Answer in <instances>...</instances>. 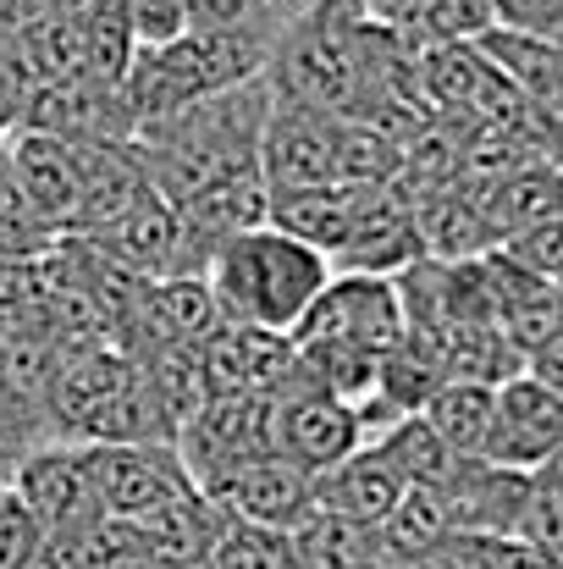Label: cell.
I'll use <instances>...</instances> for the list:
<instances>
[{"label": "cell", "instance_id": "6da1fadb", "mask_svg": "<svg viewBox=\"0 0 563 569\" xmlns=\"http://www.w3.org/2000/svg\"><path fill=\"white\" fill-rule=\"evenodd\" d=\"M199 277H204V288H210L221 321L293 332L299 316H304V310L315 305V293L326 288L332 260H326L315 243H304V238H293V232L271 227V221H260V227H249V232L221 238V243L204 254Z\"/></svg>", "mask_w": 563, "mask_h": 569}, {"label": "cell", "instance_id": "7a4b0ae2", "mask_svg": "<svg viewBox=\"0 0 563 569\" xmlns=\"http://www.w3.org/2000/svg\"><path fill=\"white\" fill-rule=\"evenodd\" d=\"M409 332L403 316V293L392 277L371 271H332L326 288L315 293V305L299 316V327L288 332L293 343H349V349H371L386 355L398 349Z\"/></svg>", "mask_w": 563, "mask_h": 569}, {"label": "cell", "instance_id": "3957f363", "mask_svg": "<svg viewBox=\"0 0 563 569\" xmlns=\"http://www.w3.org/2000/svg\"><path fill=\"white\" fill-rule=\"evenodd\" d=\"M78 448H83V470L105 515L144 520L167 509L172 498L193 492L178 442H78Z\"/></svg>", "mask_w": 563, "mask_h": 569}, {"label": "cell", "instance_id": "277c9868", "mask_svg": "<svg viewBox=\"0 0 563 569\" xmlns=\"http://www.w3.org/2000/svg\"><path fill=\"white\" fill-rule=\"evenodd\" d=\"M304 360V355H299ZM365 442V426H360V409L338 392H326L321 381L310 377V366L299 371V381L288 392L271 398V448L288 453L293 465L304 470H332L338 459H349L354 448Z\"/></svg>", "mask_w": 563, "mask_h": 569}, {"label": "cell", "instance_id": "5b68a950", "mask_svg": "<svg viewBox=\"0 0 563 569\" xmlns=\"http://www.w3.org/2000/svg\"><path fill=\"white\" fill-rule=\"evenodd\" d=\"M199 492H204L221 515H232V520L293 526V520L315 503V470H304V465H293L288 453L265 448V453H254V459H243V465L210 476Z\"/></svg>", "mask_w": 563, "mask_h": 569}, {"label": "cell", "instance_id": "8992f818", "mask_svg": "<svg viewBox=\"0 0 563 569\" xmlns=\"http://www.w3.org/2000/svg\"><path fill=\"white\" fill-rule=\"evenodd\" d=\"M563 448V392L514 371L492 392V437L486 459L509 470H547Z\"/></svg>", "mask_w": 563, "mask_h": 569}, {"label": "cell", "instance_id": "52a82bcc", "mask_svg": "<svg viewBox=\"0 0 563 569\" xmlns=\"http://www.w3.org/2000/svg\"><path fill=\"white\" fill-rule=\"evenodd\" d=\"M6 487L28 503V515L44 526V537L78 531V526H89V520L105 515L100 498H94V487H89L83 448H78V442H61V437L28 448V453L17 459V470H11Z\"/></svg>", "mask_w": 563, "mask_h": 569}, {"label": "cell", "instance_id": "ba28073f", "mask_svg": "<svg viewBox=\"0 0 563 569\" xmlns=\"http://www.w3.org/2000/svg\"><path fill=\"white\" fill-rule=\"evenodd\" d=\"M425 254L420 238V216L409 199H398L392 183L365 199V210L354 216V227L343 232V243L326 254L332 271H371V277H398L403 266H414Z\"/></svg>", "mask_w": 563, "mask_h": 569}, {"label": "cell", "instance_id": "9c48e42d", "mask_svg": "<svg viewBox=\"0 0 563 569\" xmlns=\"http://www.w3.org/2000/svg\"><path fill=\"white\" fill-rule=\"evenodd\" d=\"M525 487H531V470H509V465H492V459H459L453 476L436 492H442V509H448L453 531L514 537Z\"/></svg>", "mask_w": 563, "mask_h": 569}, {"label": "cell", "instance_id": "30bf717a", "mask_svg": "<svg viewBox=\"0 0 563 569\" xmlns=\"http://www.w3.org/2000/svg\"><path fill=\"white\" fill-rule=\"evenodd\" d=\"M6 172L56 232H72V204H78V144L72 139L22 128L6 150Z\"/></svg>", "mask_w": 563, "mask_h": 569}, {"label": "cell", "instance_id": "8fae6325", "mask_svg": "<svg viewBox=\"0 0 563 569\" xmlns=\"http://www.w3.org/2000/svg\"><path fill=\"white\" fill-rule=\"evenodd\" d=\"M403 487H409V481L381 459V448L360 442L349 459H338L332 470L315 476V503L332 509V515H349V520H360V526H381V520L392 515V503L403 498Z\"/></svg>", "mask_w": 563, "mask_h": 569}, {"label": "cell", "instance_id": "7c38bea8", "mask_svg": "<svg viewBox=\"0 0 563 569\" xmlns=\"http://www.w3.org/2000/svg\"><path fill=\"white\" fill-rule=\"evenodd\" d=\"M375 22H386L414 50L459 44V39H481L492 28V0H386L375 11Z\"/></svg>", "mask_w": 563, "mask_h": 569}, {"label": "cell", "instance_id": "4fadbf2b", "mask_svg": "<svg viewBox=\"0 0 563 569\" xmlns=\"http://www.w3.org/2000/svg\"><path fill=\"white\" fill-rule=\"evenodd\" d=\"M288 531H293V548H299L304 569H360V565H371L375 553H386L375 526H360L349 515H332L321 503H310Z\"/></svg>", "mask_w": 563, "mask_h": 569}, {"label": "cell", "instance_id": "5bb4252c", "mask_svg": "<svg viewBox=\"0 0 563 569\" xmlns=\"http://www.w3.org/2000/svg\"><path fill=\"white\" fill-rule=\"evenodd\" d=\"M492 392L486 381H442L420 415L431 420V431L453 448V459H486V437H492Z\"/></svg>", "mask_w": 563, "mask_h": 569}, {"label": "cell", "instance_id": "9a60e30c", "mask_svg": "<svg viewBox=\"0 0 563 569\" xmlns=\"http://www.w3.org/2000/svg\"><path fill=\"white\" fill-rule=\"evenodd\" d=\"M371 448H381V459L409 481V487H442L453 476V448L431 431V420L414 409V415H398L392 426H381L371 437Z\"/></svg>", "mask_w": 563, "mask_h": 569}, {"label": "cell", "instance_id": "2e32d148", "mask_svg": "<svg viewBox=\"0 0 563 569\" xmlns=\"http://www.w3.org/2000/svg\"><path fill=\"white\" fill-rule=\"evenodd\" d=\"M375 531H381V548H386L392 559L425 565L453 526H448V509H442V492H436V487H403V498L392 503V515H386Z\"/></svg>", "mask_w": 563, "mask_h": 569}, {"label": "cell", "instance_id": "e0dca14e", "mask_svg": "<svg viewBox=\"0 0 563 569\" xmlns=\"http://www.w3.org/2000/svg\"><path fill=\"white\" fill-rule=\"evenodd\" d=\"M204 569H304V559H299L288 526H254V520L227 515Z\"/></svg>", "mask_w": 563, "mask_h": 569}, {"label": "cell", "instance_id": "ac0fdd59", "mask_svg": "<svg viewBox=\"0 0 563 569\" xmlns=\"http://www.w3.org/2000/svg\"><path fill=\"white\" fill-rule=\"evenodd\" d=\"M56 238H67V232H56L33 210V199L11 183V172L0 167V260H39Z\"/></svg>", "mask_w": 563, "mask_h": 569}, {"label": "cell", "instance_id": "d6986e66", "mask_svg": "<svg viewBox=\"0 0 563 569\" xmlns=\"http://www.w3.org/2000/svg\"><path fill=\"white\" fill-rule=\"evenodd\" d=\"M514 537L563 565V481L553 476V470H531V487H525V503H520Z\"/></svg>", "mask_w": 563, "mask_h": 569}, {"label": "cell", "instance_id": "ffe728a7", "mask_svg": "<svg viewBox=\"0 0 563 569\" xmlns=\"http://www.w3.org/2000/svg\"><path fill=\"white\" fill-rule=\"evenodd\" d=\"M497 249H503L509 260H520L525 271L563 282V210L547 216V221H536V227H525V232H514V238H503Z\"/></svg>", "mask_w": 563, "mask_h": 569}, {"label": "cell", "instance_id": "44dd1931", "mask_svg": "<svg viewBox=\"0 0 563 569\" xmlns=\"http://www.w3.org/2000/svg\"><path fill=\"white\" fill-rule=\"evenodd\" d=\"M39 548H44V526L28 515V503L11 487H0V569L28 565Z\"/></svg>", "mask_w": 563, "mask_h": 569}, {"label": "cell", "instance_id": "7402d4cb", "mask_svg": "<svg viewBox=\"0 0 563 569\" xmlns=\"http://www.w3.org/2000/svg\"><path fill=\"white\" fill-rule=\"evenodd\" d=\"M139 50L144 44H172L188 33V0H122Z\"/></svg>", "mask_w": 563, "mask_h": 569}, {"label": "cell", "instance_id": "603a6c76", "mask_svg": "<svg viewBox=\"0 0 563 569\" xmlns=\"http://www.w3.org/2000/svg\"><path fill=\"white\" fill-rule=\"evenodd\" d=\"M492 28H514V33L563 44V0H492Z\"/></svg>", "mask_w": 563, "mask_h": 569}, {"label": "cell", "instance_id": "cb8c5ba5", "mask_svg": "<svg viewBox=\"0 0 563 569\" xmlns=\"http://www.w3.org/2000/svg\"><path fill=\"white\" fill-rule=\"evenodd\" d=\"M188 28L193 33H238V28H265L260 0H188Z\"/></svg>", "mask_w": 563, "mask_h": 569}, {"label": "cell", "instance_id": "d4e9b609", "mask_svg": "<svg viewBox=\"0 0 563 569\" xmlns=\"http://www.w3.org/2000/svg\"><path fill=\"white\" fill-rule=\"evenodd\" d=\"M525 377H536L542 387L563 392V332H553L542 349H531V355H525Z\"/></svg>", "mask_w": 563, "mask_h": 569}, {"label": "cell", "instance_id": "484cf974", "mask_svg": "<svg viewBox=\"0 0 563 569\" xmlns=\"http://www.w3.org/2000/svg\"><path fill=\"white\" fill-rule=\"evenodd\" d=\"M321 0H260V17H265V28H271V39L288 28V22H299L304 11H315Z\"/></svg>", "mask_w": 563, "mask_h": 569}, {"label": "cell", "instance_id": "4316f807", "mask_svg": "<svg viewBox=\"0 0 563 569\" xmlns=\"http://www.w3.org/2000/svg\"><path fill=\"white\" fill-rule=\"evenodd\" d=\"M89 0H22V17H83Z\"/></svg>", "mask_w": 563, "mask_h": 569}, {"label": "cell", "instance_id": "83f0119b", "mask_svg": "<svg viewBox=\"0 0 563 569\" xmlns=\"http://www.w3.org/2000/svg\"><path fill=\"white\" fill-rule=\"evenodd\" d=\"M360 569H414V565H403V559H392V553H375L371 565H360Z\"/></svg>", "mask_w": 563, "mask_h": 569}, {"label": "cell", "instance_id": "f1b7e54d", "mask_svg": "<svg viewBox=\"0 0 563 569\" xmlns=\"http://www.w3.org/2000/svg\"><path fill=\"white\" fill-rule=\"evenodd\" d=\"M17 569H61V565H56V559H50V553H44V548H39V553H33V559H28V565H17Z\"/></svg>", "mask_w": 563, "mask_h": 569}, {"label": "cell", "instance_id": "f546056e", "mask_svg": "<svg viewBox=\"0 0 563 569\" xmlns=\"http://www.w3.org/2000/svg\"><path fill=\"white\" fill-rule=\"evenodd\" d=\"M547 470H553V476H559V481H563V448H559V453H553V465H547Z\"/></svg>", "mask_w": 563, "mask_h": 569}, {"label": "cell", "instance_id": "4dcf8cb0", "mask_svg": "<svg viewBox=\"0 0 563 569\" xmlns=\"http://www.w3.org/2000/svg\"><path fill=\"white\" fill-rule=\"evenodd\" d=\"M0 366H6V338H0Z\"/></svg>", "mask_w": 563, "mask_h": 569}, {"label": "cell", "instance_id": "1f68e13d", "mask_svg": "<svg viewBox=\"0 0 563 569\" xmlns=\"http://www.w3.org/2000/svg\"><path fill=\"white\" fill-rule=\"evenodd\" d=\"M414 569H436V565H414Z\"/></svg>", "mask_w": 563, "mask_h": 569}, {"label": "cell", "instance_id": "d6a6232c", "mask_svg": "<svg viewBox=\"0 0 563 569\" xmlns=\"http://www.w3.org/2000/svg\"><path fill=\"white\" fill-rule=\"evenodd\" d=\"M559 288H563V282H559Z\"/></svg>", "mask_w": 563, "mask_h": 569}, {"label": "cell", "instance_id": "836d02e7", "mask_svg": "<svg viewBox=\"0 0 563 569\" xmlns=\"http://www.w3.org/2000/svg\"><path fill=\"white\" fill-rule=\"evenodd\" d=\"M559 569H563V565H559Z\"/></svg>", "mask_w": 563, "mask_h": 569}]
</instances>
